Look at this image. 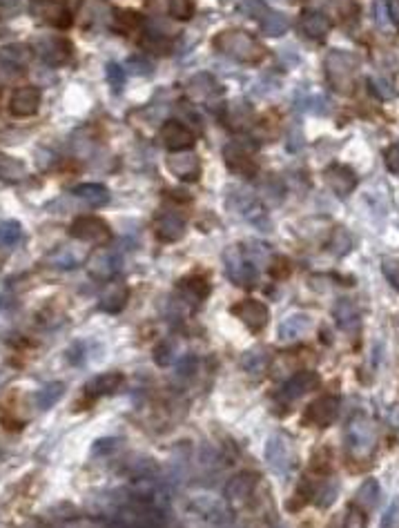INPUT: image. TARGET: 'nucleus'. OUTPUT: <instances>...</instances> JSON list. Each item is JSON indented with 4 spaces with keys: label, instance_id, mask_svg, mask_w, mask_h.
<instances>
[{
    "label": "nucleus",
    "instance_id": "nucleus-39",
    "mask_svg": "<svg viewBox=\"0 0 399 528\" xmlns=\"http://www.w3.org/2000/svg\"><path fill=\"white\" fill-rule=\"evenodd\" d=\"M65 386L63 384H49L40 391V408H49V406H54L56 399H60V395H63Z\"/></svg>",
    "mask_w": 399,
    "mask_h": 528
},
{
    "label": "nucleus",
    "instance_id": "nucleus-6",
    "mask_svg": "<svg viewBox=\"0 0 399 528\" xmlns=\"http://www.w3.org/2000/svg\"><path fill=\"white\" fill-rule=\"evenodd\" d=\"M232 315L239 319L241 324H244L248 330L253 332H259L263 330L268 319H270V313H268V306L261 304V301L257 299H244L239 301L237 306H232Z\"/></svg>",
    "mask_w": 399,
    "mask_h": 528
},
{
    "label": "nucleus",
    "instance_id": "nucleus-52",
    "mask_svg": "<svg viewBox=\"0 0 399 528\" xmlns=\"http://www.w3.org/2000/svg\"><path fill=\"white\" fill-rule=\"evenodd\" d=\"M388 423H390V426L399 428V404L390 408V412H388Z\"/></svg>",
    "mask_w": 399,
    "mask_h": 528
},
{
    "label": "nucleus",
    "instance_id": "nucleus-26",
    "mask_svg": "<svg viewBox=\"0 0 399 528\" xmlns=\"http://www.w3.org/2000/svg\"><path fill=\"white\" fill-rule=\"evenodd\" d=\"M90 270H92L94 276H96V279H112L114 272L118 270V256L114 252H110V250H105V252H99L96 256L92 259Z\"/></svg>",
    "mask_w": 399,
    "mask_h": 528
},
{
    "label": "nucleus",
    "instance_id": "nucleus-17",
    "mask_svg": "<svg viewBox=\"0 0 399 528\" xmlns=\"http://www.w3.org/2000/svg\"><path fill=\"white\" fill-rule=\"evenodd\" d=\"M322 384V377L317 375V372L312 370H301L297 372V375H292L288 382L283 384L281 388V397H285V399H299V397H303L306 393L315 391V388Z\"/></svg>",
    "mask_w": 399,
    "mask_h": 528
},
{
    "label": "nucleus",
    "instance_id": "nucleus-45",
    "mask_svg": "<svg viewBox=\"0 0 399 528\" xmlns=\"http://www.w3.org/2000/svg\"><path fill=\"white\" fill-rule=\"evenodd\" d=\"M270 265H272L270 274L274 276V279H285V276L290 274V261L285 256H274Z\"/></svg>",
    "mask_w": 399,
    "mask_h": 528
},
{
    "label": "nucleus",
    "instance_id": "nucleus-28",
    "mask_svg": "<svg viewBox=\"0 0 399 528\" xmlns=\"http://www.w3.org/2000/svg\"><path fill=\"white\" fill-rule=\"evenodd\" d=\"M346 439H348L350 448H368L372 441L370 426L366 421H352L346 430Z\"/></svg>",
    "mask_w": 399,
    "mask_h": 528
},
{
    "label": "nucleus",
    "instance_id": "nucleus-29",
    "mask_svg": "<svg viewBox=\"0 0 399 528\" xmlns=\"http://www.w3.org/2000/svg\"><path fill=\"white\" fill-rule=\"evenodd\" d=\"M379 497H381V490H379L377 479H366L357 490V499H355V504L361 506L363 510H372L377 506Z\"/></svg>",
    "mask_w": 399,
    "mask_h": 528
},
{
    "label": "nucleus",
    "instance_id": "nucleus-36",
    "mask_svg": "<svg viewBox=\"0 0 399 528\" xmlns=\"http://www.w3.org/2000/svg\"><path fill=\"white\" fill-rule=\"evenodd\" d=\"M0 176L5 181H18L25 176V166L18 159L12 157H3L0 159Z\"/></svg>",
    "mask_w": 399,
    "mask_h": 528
},
{
    "label": "nucleus",
    "instance_id": "nucleus-38",
    "mask_svg": "<svg viewBox=\"0 0 399 528\" xmlns=\"http://www.w3.org/2000/svg\"><path fill=\"white\" fill-rule=\"evenodd\" d=\"M49 263H54L56 267H65V270H69V267H76L78 263H81V254H74L72 248H60V250H56V252L49 256Z\"/></svg>",
    "mask_w": 399,
    "mask_h": 528
},
{
    "label": "nucleus",
    "instance_id": "nucleus-11",
    "mask_svg": "<svg viewBox=\"0 0 399 528\" xmlns=\"http://www.w3.org/2000/svg\"><path fill=\"white\" fill-rule=\"evenodd\" d=\"M40 98L42 94L36 85H25V88H18L12 94V101H10V111L14 116H34L40 107Z\"/></svg>",
    "mask_w": 399,
    "mask_h": 528
},
{
    "label": "nucleus",
    "instance_id": "nucleus-25",
    "mask_svg": "<svg viewBox=\"0 0 399 528\" xmlns=\"http://www.w3.org/2000/svg\"><path fill=\"white\" fill-rule=\"evenodd\" d=\"M181 292H183L185 301L196 306L210 294V283H207V279H203V276H190V279L181 281Z\"/></svg>",
    "mask_w": 399,
    "mask_h": 528
},
{
    "label": "nucleus",
    "instance_id": "nucleus-10",
    "mask_svg": "<svg viewBox=\"0 0 399 528\" xmlns=\"http://www.w3.org/2000/svg\"><path fill=\"white\" fill-rule=\"evenodd\" d=\"M223 159L225 163H228V168L232 172H237V174L246 176V179H255L257 176V161L253 159V154H250V150L246 145H239V143H230L225 145L223 150Z\"/></svg>",
    "mask_w": 399,
    "mask_h": 528
},
{
    "label": "nucleus",
    "instance_id": "nucleus-22",
    "mask_svg": "<svg viewBox=\"0 0 399 528\" xmlns=\"http://www.w3.org/2000/svg\"><path fill=\"white\" fill-rule=\"evenodd\" d=\"M127 299H129V288L125 283H110V288L103 292L101 297V310H105L110 315L120 313V310L125 308Z\"/></svg>",
    "mask_w": 399,
    "mask_h": 528
},
{
    "label": "nucleus",
    "instance_id": "nucleus-19",
    "mask_svg": "<svg viewBox=\"0 0 399 528\" xmlns=\"http://www.w3.org/2000/svg\"><path fill=\"white\" fill-rule=\"evenodd\" d=\"M232 205H234V210H237V214H241L244 219L253 221V223H266V212H263L261 203L257 201V196L239 192L230 198V207Z\"/></svg>",
    "mask_w": 399,
    "mask_h": 528
},
{
    "label": "nucleus",
    "instance_id": "nucleus-50",
    "mask_svg": "<svg viewBox=\"0 0 399 528\" xmlns=\"http://www.w3.org/2000/svg\"><path fill=\"white\" fill-rule=\"evenodd\" d=\"M386 7H388V16H390V21H393V23L397 25V27H399V0H388Z\"/></svg>",
    "mask_w": 399,
    "mask_h": 528
},
{
    "label": "nucleus",
    "instance_id": "nucleus-33",
    "mask_svg": "<svg viewBox=\"0 0 399 528\" xmlns=\"http://www.w3.org/2000/svg\"><path fill=\"white\" fill-rule=\"evenodd\" d=\"M3 58L14 67H25L31 60V49L25 45H12L3 49Z\"/></svg>",
    "mask_w": 399,
    "mask_h": 528
},
{
    "label": "nucleus",
    "instance_id": "nucleus-9",
    "mask_svg": "<svg viewBox=\"0 0 399 528\" xmlns=\"http://www.w3.org/2000/svg\"><path fill=\"white\" fill-rule=\"evenodd\" d=\"M166 168L172 176H177L179 181H188V183H192V181L198 179V174H201V161H198V157L194 152H172V157L166 159Z\"/></svg>",
    "mask_w": 399,
    "mask_h": 528
},
{
    "label": "nucleus",
    "instance_id": "nucleus-18",
    "mask_svg": "<svg viewBox=\"0 0 399 528\" xmlns=\"http://www.w3.org/2000/svg\"><path fill=\"white\" fill-rule=\"evenodd\" d=\"M299 29L306 34L308 38H324L328 31H331V18L324 14V12H315V10H308L301 14L299 18Z\"/></svg>",
    "mask_w": 399,
    "mask_h": 528
},
{
    "label": "nucleus",
    "instance_id": "nucleus-27",
    "mask_svg": "<svg viewBox=\"0 0 399 528\" xmlns=\"http://www.w3.org/2000/svg\"><path fill=\"white\" fill-rule=\"evenodd\" d=\"M259 25H261V31L266 34V36H272V38L283 36L290 27L288 18H285L281 12H272V10H268V14L259 21Z\"/></svg>",
    "mask_w": 399,
    "mask_h": 528
},
{
    "label": "nucleus",
    "instance_id": "nucleus-8",
    "mask_svg": "<svg viewBox=\"0 0 399 528\" xmlns=\"http://www.w3.org/2000/svg\"><path fill=\"white\" fill-rule=\"evenodd\" d=\"M159 138L166 150L170 152H185L194 145V134L188 125H183L181 120H168L161 127Z\"/></svg>",
    "mask_w": 399,
    "mask_h": 528
},
{
    "label": "nucleus",
    "instance_id": "nucleus-46",
    "mask_svg": "<svg viewBox=\"0 0 399 528\" xmlns=\"http://www.w3.org/2000/svg\"><path fill=\"white\" fill-rule=\"evenodd\" d=\"M384 163L393 174H399V145H390L384 152Z\"/></svg>",
    "mask_w": 399,
    "mask_h": 528
},
{
    "label": "nucleus",
    "instance_id": "nucleus-30",
    "mask_svg": "<svg viewBox=\"0 0 399 528\" xmlns=\"http://www.w3.org/2000/svg\"><path fill=\"white\" fill-rule=\"evenodd\" d=\"M112 25H114L116 31L129 34V31L141 27V14L132 12V10H118V12L112 14Z\"/></svg>",
    "mask_w": 399,
    "mask_h": 528
},
{
    "label": "nucleus",
    "instance_id": "nucleus-35",
    "mask_svg": "<svg viewBox=\"0 0 399 528\" xmlns=\"http://www.w3.org/2000/svg\"><path fill=\"white\" fill-rule=\"evenodd\" d=\"M168 14L175 21H190L194 16V0H168Z\"/></svg>",
    "mask_w": 399,
    "mask_h": 528
},
{
    "label": "nucleus",
    "instance_id": "nucleus-31",
    "mask_svg": "<svg viewBox=\"0 0 399 528\" xmlns=\"http://www.w3.org/2000/svg\"><path fill=\"white\" fill-rule=\"evenodd\" d=\"M310 328V319L303 317V315H297V317H288L285 321L281 324L279 328V334L281 339H294V336L303 334Z\"/></svg>",
    "mask_w": 399,
    "mask_h": 528
},
{
    "label": "nucleus",
    "instance_id": "nucleus-12",
    "mask_svg": "<svg viewBox=\"0 0 399 528\" xmlns=\"http://www.w3.org/2000/svg\"><path fill=\"white\" fill-rule=\"evenodd\" d=\"M326 183L337 196H348L357 187V174L342 163H333L326 168Z\"/></svg>",
    "mask_w": 399,
    "mask_h": 528
},
{
    "label": "nucleus",
    "instance_id": "nucleus-42",
    "mask_svg": "<svg viewBox=\"0 0 399 528\" xmlns=\"http://www.w3.org/2000/svg\"><path fill=\"white\" fill-rule=\"evenodd\" d=\"M107 81H110L112 92L118 94L120 90H123V85H125V72H123V67L116 65V63H110V65H107Z\"/></svg>",
    "mask_w": 399,
    "mask_h": 528
},
{
    "label": "nucleus",
    "instance_id": "nucleus-1",
    "mask_svg": "<svg viewBox=\"0 0 399 528\" xmlns=\"http://www.w3.org/2000/svg\"><path fill=\"white\" fill-rule=\"evenodd\" d=\"M212 45L219 54L237 60V63H259V60L263 58V47L259 45L257 38H253L244 29L219 31L214 36Z\"/></svg>",
    "mask_w": 399,
    "mask_h": 528
},
{
    "label": "nucleus",
    "instance_id": "nucleus-23",
    "mask_svg": "<svg viewBox=\"0 0 399 528\" xmlns=\"http://www.w3.org/2000/svg\"><path fill=\"white\" fill-rule=\"evenodd\" d=\"M333 317L342 330H355L359 326V310L350 299H339L333 308Z\"/></svg>",
    "mask_w": 399,
    "mask_h": 528
},
{
    "label": "nucleus",
    "instance_id": "nucleus-21",
    "mask_svg": "<svg viewBox=\"0 0 399 528\" xmlns=\"http://www.w3.org/2000/svg\"><path fill=\"white\" fill-rule=\"evenodd\" d=\"M120 384H123V375H120V372H103V375L94 377L92 382L85 386V395H88L90 399H99L103 395L114 393Z\"/></svg>",
    "mask_w": 399,
    "mask_h": 528
},
{
    "label": "nucleus",
    "instance_id": "nucleus-2",
    "mask_svg": "<svg viewBox=\"0 0 399 528\" xmlns=\"http://www.w3.org/2000/svg\"><path fill=\"white\" fill-rule=\"evenodd\" d=\"M326 79L331 88L339 94H348L355 85V58L339 49L326 56Z\"/></svg>",
    "mask_w": 399,
    "mask_h": 528
},
{
    "label": "nucleus",
    "instance_id": "nucleus-34",
    "mask_svg": "<svg viewBox=\"0 0 399 528\" xmlns=\"http://www.w3.org/2000/svg\"><path fill=\"white\" fill-rule=\"evenodd\" d=\"M23 237V228L18 221H5L0 223V246L10 248L14 243H18Z\"/></svg>",
    "mask_w": 399,
    "mask_h": 528
},
{
    "label": "nucleus",
    "instance_id": "nucleus-7",
    "mask_svg": "<svg viewBox=\"0 0 399 528\" xmlns=\"http://www.w3.org/2000/svg\"><path fill=\"white\" fill-rule=\"evenodd\" d=\"M337 414H339V397L326 395V397H319V399H315L308 406L303 419H306V423H312V426H317V428H326L337 419Z\"/></svg>",
    "mask_w": 399,
    "mask_h": 528
},
{
    "label": "nucleus",
    "instance_id": "nucleus-48",
    "mask_svg": "<svg viewBox=\"0 0 399 528\" xmlns=\"http://www.w3.org/2000/svg\"><path fill=\"white\" fill-rule=\"evenodd\" d=\"M129 69H132L134 74H150L152 72V63L150 60H143V58H129Z\"/></svg>",
    "mask_w": 399,
    "mask_h": 528
},
{
    "label": "nucleus",
    "instance_id": "nucleus-15",
    "mask_svg": "<svg viewBox=\"0 0 399 528\" xmlns=\"http://www.w3.org/2000/svg\"><path fill=\"white\" fill-rule=\"evenodd\" d=\"M154 232L166 243H175L185 235V219L177 212H161L154 219Z\"/></svg>",
    "mask_w": 399,
    "mask_h": 528
},
{
    "label": "nucleus",
    "instance_id": "nucleus-3",
    "mask_svg": "<svg viewBox=\"0 0 399 528\" xmlns=\"http://www.w3.org/2000/svg\"><path fill=\"white\" fill-rule=\"evenodd\" d=\"M223 261H225V272H228V276L237 285H244V288H253V285H257L259 267L246 256L244 248H239V246L228 248L223 254Z\"/></svg>",
    "mask_w": 399,
    "mask_h": 528
},
{
    "label": "nucleus",
    "instance_id": "nucleus-16",
    "mask_svg": "<svg viewBox=\"0 0 399 528\" xmlns=\"http://www.w3.org/2000/svg\"><path fill=\"white\" fill-rule=\"evenodd\" d=\"M253 118H255V111L244 101H234L230 105H225L221 114L223 125L232 129V132H244V129L253 125Z\"/></svg>",
    "mask_w": 399,
    "mask_h": 528
},
{
    "label": "nucleus",
    "instance_id": "nucleus-40",
    "mask_svg": "<svg viewBox=\"0 0 399 528\" xmlns=\"http://www.w3.org/2000/svg\"><path fill=\"white\" fill-rule=\"evenodd\" d=\"M261 194H266L272 203H279L281 198H283V185H281V181L274 179V176L261 181Z\"/></svg>",
    "mask_w": 399,
    "mask_h": 528
},
{
    "label": "nucleus",
    "instance_id": "nucleus-20",
    "mask_svg": "<svg viewBox=\"0 0 399 528\" xmlns=\"http://www.w3.org/2000/svg\"><path fill=\"white\" fill-rule=\"evenodd\" d=\"M219 92H221L219 83H216L210 74H196V76H192V79H190V83H188L190 98L198 101V103H205V101L214 98Z\"/></svg>",
    "mask_w": 399,
    "mask_h": 528
},
{
    "label": "nucleus",
    "instance_id": "nucleus-14",
    "mask_svg": "<svg viewBox=\"0 0 399 528\" xmlns=\"http://www.w3.org/2000/svg\"><path fill=\"white\" fill-rule=\"evenodd\" d=\"M38 54L47 65L58 67V65H65L69 56H72V45H69L67 38L47 36V38L38 40Z\"/></svg>",
    "mask_w": 399,
    "mask_h": 528
},
{
    "label": "nucleus",
    "instance_id": "nucleus-4",
    "mask_svg": "<svg viewBox=\"0 0 399 528\" xmlns=\"http://www.w3.org/2000/svg\"><path fill=\"white\" fill-rule=\"evenodd\" d=\"M27 10L36 21L51 25L56 29H67L74 23L72 12L63 3H58V0H29Z\"/></svg>",
    "mask_w": 399,
    "mask_h": 528
},
{
    "label": "nucleus",
    "instance_id": "nucleus-53",
    "mask_svg": "<svg viewBox=\"0 0 399 528\" xmlns=\"http://www.w3.org/2000/svg\"><path fill=\"white\" fill-rule=\"evenodd\" d=\"M0 159H3V157H0Z\"/></svg>",
    "mask_w": 399,
    "mask_h": 528
},
{
    "label": "nucleus",
    "instance_id": "nucleus-41",
    "mask_svg": "<svg viewBox=\"0 0 399 528\" xmlns=\"http://www.w3.org/2000/svg\"><path fill=\"white\" fill-rule=\"evenodd\" d=\"M241 12H246L250 18L261 21L268 14V7L263 0H241Z\"/></svg>",
    "mask_w": 399,
    "mask_h": 528
},
{
    "label": "nucleus",
    "instance_id": "nucleus-5",
    "mask_svg": "<svg viewBox=\"0 0 399 528\" xmlns=\"http://www.w3.org/2000/svg\"><path fill=\"white\" fill-rule=\"evenodd\" d=\"M69 235L85 243H107L112 239V232L107 228V223L99 219V216H78L69 228Z\"/></svg>",
    "mask_w": 399,
    "mask_h": 528
},
{
    "label": "nucleus",
    "instance_id": "nucleus-49",
    "mask_svg": "<svg viewBox=\"0 0 399 528\" xmlns=\"http://www.w3.org/2000/svg\"><path fill=\"white\" fill-rule=\"evenodd\" d=\"M170 345L168 343H161V345H156V350H154V361L159 363V366H168L170 363Z\"/></svg>",
    "mask_w": 399,
    "mask_h": 528
},
{
    "label": "nucleus",
    "instance_id": "nucleus-13",
    "mask_svg": "<svg viewBox=\"0 0 399 528\" xmlns=\"http://www.w3.org/2000/svg\"><path fill=\"white\" fill-rule=\"evenodd\" d=\"M257 481H259L257 473L246 471V473L234 475V477L228 481V486H225V499L241 506L244 501H248L250 497H253V492L257 488Z\"/></svg>",
    "mask_w": 399,
    "mask_h": 528
},
{
    "label": "nucleus",
    "instance_id": "nucleus-32",
    "mask_svg": "<svg viewBox=\"0 0 399 528\" xmlns=\"http://www.w3.org/2000/svg\"><path fill=\"white\" fill-rule=\"evenodd\" d=\"M350 246H352V239H350V235H348V232H346L344 228H337L333 235H331V239H328V250H331L335 256L348 254V252H350Z\"/></svg>",
    "mask_w": 399,
    "mask_h": 528
},
{
    "label": "nucleus",
    "instance_id": "nucleus-43",
    "mask_svg": "<svg viewBox=\"0 0 399 528\" xmlns=\"http://www.w3.org/2000/svg\"><path fill=\"white\" fill-rule=\"evenodd\" d=\"M346 528H366V510L352 504L348 515H346Z\"/></svg>",
    "mask_w": 399,
    "mask_h": 528
},
{
    "label": "nucleus",
    "instance_id": "nucleus-37",
    "mask_svg": "<svg viewBox=\"0 0 399 528\" xmlns=\"http://www.w3.org/2000/svg\"><path fill=\"white\" fill-rule=\"evenodd\" d=\"M368 88H370V92L375 94L379 101L395 98V88H393V83H390L388 79H381V76H370Z\"/></svg>",
    "mask_w": 399,
    "mask_h": 528
},
{
    "label": "nucleus",
    "instance_id": "nucleus-44",
    "mask_svg": "<svg viewBox=\"0 0 399 528\" xmlns=\"http://www.w3.org/2000/svg\"><path fill=\"white\" fill-rule=\"evenodd\" d=\"M381 272L393 283V288L399 290V259H384V261H381Z\"/></svg>",
    "mask_w": 399,
    "mask_h": 528
},
{
    "label": "nucleus",
    "instance_id": "nucleus-24",
    "mask_svg": "<svg viewBox=\"0 0 399 528\" xmlns=\"http://www.w3.org/2000/svg\"><path fill=\"white\" fill-rule=\"evenodd\" d=\"M72 194L78 196L88 205H92V207H101V205H105L110 201L107 187L101 185V183H81V185H76L72 189Z\"/></svg>",
    "mask_w": 399,
    "mask_h": 528
},
{
    "label": "nucleus",
    "instance_id": "nucleus-47",
    "mask_svg": "<svg viewBox=\"0 0 399 528\" xmlns=\"http://www.w3.org/2000/svg\"><path fill=\"white\" fill-rule=\"evenodd\" d=\"M21 7V0H0V18H14Z\"/></svg>",
    "mask_w": 399,
    "mask_h": 528
},
{
    "label": "nucleus",
    "instance_id": "nucleus-51",
    "mask_svg": "<svg viewBox=\"0 0 399 528\" xmlns=\"http://www.w3.org/2000/svg\"><path fill=\"white\" fill-rule=\"evenodd\" d=\"M397 506H399V501H393V506H390V508L386 510L384 519H381V528H390V522H393V517H395V510H397Z\"/></svg>",
    "mask_w": 399,
    "mask_h": 528
}]
</instances>
